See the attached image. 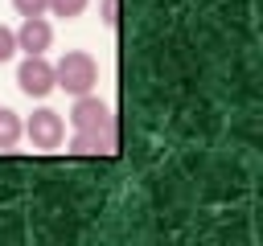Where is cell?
Wrapping results in <instances>:
<instances>
[{
  "label": "cell",
  "mask_w": 263,
  "mask_h": 246,
  "mask_svg": "<svg viewBox=\"0 0 263 246\" xmlns=\"http://www.w3.org/2000/svg\"><path fill=\"white\" fill-rule=\"evenodd\" d=\"M53 78H58V86L66 90V94H90V86L99 82V66H95V57L90 53H82V49H74V53H66L58 66H53Z\"/></svg>",
  "instance_id": "obj_1"
},
{
  "label": "cell",
  "mask_w": 263,
  "mask_h": 246,
  "mask_svg": "<svg viewBox=\"0 0 263 246\" xmlns=\"http://www.w3.org/2000/svg\"><path fill=\"white\" fill-rule=\"evenodd\" d=\"M25 135H29V144H33V148L49 152V148H62V139H66V123H62V115H58V111L41 107V111H33V115H29Z\"/></svg>",
  "instance_id": "obj_2"
},
{
  "label": "cell",
  "mask_w": 263,
  "mask_h": 246,
  "mask_svg": "<svg viewBox=\"0 0 263 246\" xmlns=\"http://www.w3.org/2000/svg\"><path fill=\"white\" fill-rule=\"evenodd\" d=\"M16 86H21L29 98H45V94L58 86V78H53V66H49L41 53H29V57L21 61V70H16Z\"/></svg>",
  "instance_id": "obj_3"
},
{
  "label": "cell",
  "mask_w": 263,
  "mask_h": 246,
  "mask_svg": "<svg viewBox=\"0 0 263 246\" xmlns=\"http://www.w3.org/2000/svg\"><path fill=\"white\" fill-rule=\"evenodd\" d=\"M70 123L78 131H103V127H115V115L107 111V102H99L90 94H78V102L70 111Z\"/></svg>",
  "instance_id": "obj_4"
},
{
  "label": "cell",
  "mask_w": 263,
  "mask_h": 246,
  "mask_svg": "<svg viewBox=\"0 0 263 246\" xmlns=\"http://www.w3.org/2000/svg\"><path fill=\"white\" fill-rule=\"evenodd\" d=\"M115 148H119L115 127H103V131H78V135L66 144L70 156H111Z\"/></svg>",
  "instance_id": "obj_5"
},
{
  "label": "cell",
  "mask_w": 263,
  "mask_h": 246,
  "mask_svg": "<svg viewBox=\"0 0 263 246\" xmlns=\"http://www.w3.org/2000/svg\"><path fill=\"white\" fill-rule=\"evenodd\" d=\"M49 41H53V29L45 16H25V25L16 29V49H25V53H45Z\"/></svg>",
  "instance_id": "obj_6"
},
{
  "label": "cell",
  "mask_w": 263,
  "mask_h": 246,
  "mask_svg": "<svg viewBox=\"0 0 263 246\" xmlns=\"http://www.w3.org/2000/svg\"><path fill=\"white\" fill-rule=\"evenodd\" d=\"M25 135V123H21V115L16 111H8V107H0V148H16V139Z\"/></svg>",
  "instance_id": "obj_7"
},
{
  "label": "cell",
  "mask_w": 263,
  "mask_h": 246,
  "mask_svg": "<svg viewBox=\"0 0 263 246\" xmlns=\"http://www.w3.org/2000/svg\"><path fill=\"white\" fill-rule=\"evenodd\" d=\"M82 8H86V0H49V12H53V16H62V20L78 16Z\"/></svg>",
  "instance_id": "obj_8"
},
{
  "label": "cell",
  "mask_w": 263,
  "mask_h": 246,
  "mask_svg": "<svg viewBox=\"0 0 263 246\" xmlns=\"http://www.w3.org/2000/svg\"><path fill=\"white\" fill-rule=\"evenodd\" d=\"M12 8H16L21 16H41V12L49 8V0H12Z\"/></svg>",
  "instance_id": "obj_9"
},
{
  "label": "cell",
  "mask_w": 263,
  "mask_h": 246,
  "mask_svg": "<svg viewBox=\"0 0 263 246\" xmlns=\"http://www.w3.org/2000/svg\"><path fill=\"white\" fill-rule=\"evenodd\" d=\"M12 53H16V33H12V29H4V25H0V61H8V57H12Z\"/></svg>",
  "instance_id": "obj_10"
},
{
  "label": "cell",
  "mask_w": 263,
  "mask_h": 246,
  "mask_svg": "<svg viewBox=\"0 0 263 246\" xmlns=\"http://www.w3.org/2000/svg\"><path fill=\"white\" fill-rule=\"evenodd\" d=\"M115 20H119V0H103V25L111 29Z\"/></svg>",
  "instance_id": "obj_11"
}]
</instances>
